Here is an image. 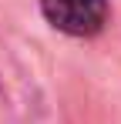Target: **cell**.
<instances>
[{"instance_id":"6da1fadb","label":"cell","mask_w":121,"mask_h":124,"mask_svg":"<svg viewBox=\"0 0 121 124\" xmlns=\"http://www.w3.org/2000/svg\"><path fill=\"white\" fill-rule=\"evenodd\" d=\"M40 14L60 34L94 37L108 23V0H40Z\"/></svg>"}]
</instances>
